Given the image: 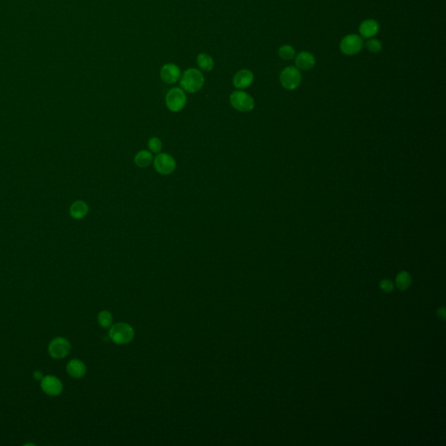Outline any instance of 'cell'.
Listing matches in <instances>:
<instances>
[{"label": "cell", "instance_id": "obj_7", "mask_svg": "<svg viewBox=\"0 0 446 446\" xmlns=\"http://www.w3.org/2000/svg\"><path fill=\"white\" fill-rule=\"evenodd\" d=\"M280 81L282 86L288 90L297 89L301 82L300 71L296 67H286L281 73Z\"/></svg>", "mask_w": 446, "mask_h": 446}, {"label": "cell", "instance_id": "obj_25", "mask_svg": "<svg viewBox=\"0 0 446 446\" xmlns=\"http://www.w3.org/2000/svg\"><path fill=\"white\" fill-rule=\"evenodd\" d=\"M439 317L444 320L446 318V310L444 308H441V309L439 310Z\"/></svg>", "mask_w": 446, "mask_h": 446}, {"label": "cell", "instance_id": "obj_3", "mask_svg": "<svg viewBox=\"0 0 446 446\" xmlns=\"http://www.w3.org/2000/svg\"><path fill=\"white\" fill-rule=\"evenodd\" d=\"M187 103L185 91L179 87H173L166 95L167 107L173 113H178L184 108Z\"/></svg>", "mask_w": 446, "mask_h": 446}, {"label": "cell", "instance_id": "obj_16", "mask_svg": "<svg viewBox=\"0 0 446 446\" xmlns=\"http://www.w3.org/2000/svg\"><path fill=\"white\" fill-rule=\"evenodd\" d=\"M153 154L147 150H141L134 157V163L140 168H147L153 161Z\"/></svg>", "mask_w": 446, "mask_h": 446}, {"label": "cell", "instance_id": "obj_14", "mask_svg": "<svg viewBox=\"0 0 446 446\" xmlns=\"http://www.w3.org/2000/svg\"><path fill=\"white\" fill-rule=\"evenodd\" d=\"M379 30V25L376 20H364L359 26V32L364 38H372L376 35Z\"/></svg>", "mask_w": 446, "mask_h": 446}, {"label": "cell", "instance_id": "obj_20", "mask_svg": "<svg viewBox=\"0 0 446 446\" xmlns=\"http://www.w3.org/2000/svg\"><path fill=\"white\" fill-rule=\"evenodd\" d=\"M278 54L280 56V58H282L284 60H290V59H293L295 58L296 51H295V49L291 46L284 45L282 47H280V49L278 51Z\"/></svg>", "mask_w": 446, "mask_h": 446}, {"label": "cell", "instance_id": "obj_1", "mask_svg": "<svg viewBox=\"0 0 446 446\" xmlns=\"http://www.w3.org/2000/svg\"><path fill=\"white\" fill-rule=\"evenodd\" d=\"M205 82L203 74L200 70L196 68H189L185 71L184 74L180 78V86L182 89L189 93L195 94L200 91Z\"/></svg>", "mask_w": 446, "mask_h": 446}, {"label": "cell", "instance_id": "obj_22", "mask_svg": "<svg viewBox=\"0 0 446 446\" xmlns=\"http://www.w3.org/2000/svg\"><path fill=\"white\" fill-rule=\"evenodd\" d=\"M366 48L373 53L379 52L382 50V43L378 39H371L366 43Z\"/></svg>", "mask_w": 446, "mask_h": 446}, {"label": "cell", "instance_id": "obj_24", "mask_svg": "<svg viewBox=\"0 0 446 446\" xmlns=\"http://www.w3.org/2000/svg\"><path fill=\"white\" fill-rule=\"evenodd\" d=\"M43 377V373L40 372V371H35V372H33V378H34V379L38 380V381H41Z\"/></svg>", "mask_w": 446, "mask_h": 446}, {"label": "cell", "instance_id": "obj_8", "mask_svg": "<svg viewBox=\"0 0 446 446\" xmlns=\"http://www.w3.org/2000/svg\"><path fill=\"white\" fill-rule=\"evenodd\" d=\"M364 47V41L360 36L349 34L345 36L340 43V50L344 54L352 56L358 53Z\"/></svg>", "mask_w": 446, "mask_h": 446}, {"label": "cell", "instance_id": "obj_6", "mask_svg": "<svg viewBox=\"0 0 446 446\" xmlns=\"http://www.w3.org/2000/svg\"><path fill=\"white\" fill-rule=\"evenodd\" d=\"M70 342L65 337H56L48 345V353L54 359H62L71 352Z\"/></svg>", "mask_w": 446, "mask_h": 446}, {"label": "cell", "instance_id": "obj_10", "mask_svg": "<svg viewBox=\"0 0 446 446\" xmlns=\"http://www.w3.org/2000/svg\"><path fill=\"white\" fill-rule=\"evenodd\" d=\"M180 77V68L175 64L168 63L161 67V78L165 83L174 84L179 80Z\"/></svg>", "mask_w": 446, "mask_h": 446}, {"label": "cell", "instance_id": "obj_11", "mask_svg": "<svg viewBox=\"0 0 446 446\" xmlns=\"http://www.w3.org/2000/svg\"><path fill=\"white\" fill-rule=\"evenodd\" d=\"M254 74L250 70L243 69L235 74L233 78V84L237 89H246L253 84Z\"/></svg>", "mask_w": 446, "mask_h": 446}, {"label": "cell", "instance_id": "obj_12", "mask_svg": "<svg viewBox=\"0 0 446 446\" xmlns=\"http://www.w3.org/2000/svg\"><path fill=\"white\" fill-rule=\"evenodd\" d=\"M67 372L74 378H81L86 375V364L79 359H72L67 364Z\"/></svg>", "mask_w": 446, "mask_h": 446}, {"label": "cell", "instance_id": "obj_17", "mask_svg": "<svg viewBox=\"0 0 446 446\" xmlns=\"http://www.w3.org/2000/svg\"><path fill=\"white\" fill-rule=\"evenodd\" d=\"M197 64L201 70L210 72L214 68V59L208 53H200L197 56Z\"/></svg>", "mask_w": 446, "mask_h": 446}, {"label": "cell", "instance_id": "obj_21", "mask_svg": "<svg viewBox=\"0 0 446 446\" xmlns=\"http://www.w3.org/2000/svg\"><path fill=\"white\" fill-rule=\"evenodd\" d=\"M149 149L153 152V153H161L162 149V142L159 138L152 137L149 141Z\"/></svg>", "mask_w": 446, "mask_h": 446}, {"label": "cell", "instance_id": "obj_5", "mask_svg": "<svg viewBox=\"0 0 446 446\" xmlns=\"http://www.w3.org/2000/svg\"><path fill=\"white\" fill-rule=\"evenodd\" d=\"M153 166L157 173L169 175L176 169V161L169 153H159L153 160Z\"/></svg>", "mask_w": 446, "mask_h": 446}, {"label": "cell", "instance_id": "obj_15", "mask_svg": "<svg viewBox=\"0 0 446 446\" xmlns=\"http://www.w3.org/2000/svg\"><path fill=\"white\" fill-rule=\"evenodd\" d=\"M70 213L74 219H82L88 213V206L85 201L78 200L72 205Z\"/></svg>", "mask_w": 446, "mask_h": 446}, {"label": "cell", "instance_id": "obj_9", "mask_svg": "<svg viewBox=\"0 0 446 446\" xmlns=\"http://www.w3.org/2000/svg\"><path fill=\"white\" fill-rule=\"evenodd\" d=\"M40 387L47 395L56 396L62 393L63 384L57 376L47 375L40 381Z\"/></svg>", "mask_w": 446, "mask_h": 446}, {"label": "cell", "instance_id": "obj_19", "mask_svg": "<svg viewBox=\"0 0 446 446\" xmlns=\"http://www.w3.org/2000/svg\"><path fill=\"white\" fill-rule=\"evenodd\" d=\"M98 322L102 328H108L113 322L112 314L107 310H103L101 312H99L98 315Z\"/></svg>", "mask_w": 446, "mask_h": 446}, {"label": "cell", "instance_id": "obj_2", "mask_svg": "<svg viewBox=\"0 0 446 446\" xmlns=\"http://www.w3.org/2000/svg\"><path fill=\"white\" fill-rule=\"evenodd\" d=\"M109 337L116 345H127L133 341L134 329L126 322H118L110 329Z\"/></svg>", "mask_w": 446, "mask_h": 446}, {"label": "cell", "instance_id": "obj_23", "mask_svg": "<svg viewBox=\"0 0 446 446\" xmlns=\"http://www.w3.org/2000/svg\"><path fill=\"white\" fill-rule=\"evenodd\" d=\"M380 287L382 290L386 291V292H390V291H392L393 290V288H394V285L391 281H388V280H384L382 281L381 283H380Z\"/></svg>", "mask_w": 446, "mask_h": 446}, {"label": "cell", "instance_id": "obj_4", "mask_svg": "<svg viewBox=\"0 0 446 446\" xmlns=\"http://www.w3.org/2000/svg\"><path fill=\"white\" fill-rule=\"evenodd\" d=\"M230 104L240 112H249L254 109V100L252 96L241 90L233 92L230 95Z\"/></svg>", "mask_w": 446, "mask_h": 446}, {"label": "cell", "instance_id": "obj_13", "mask_svg": "<svg viewBox=\"0 0 446 446\" xmlns=\"http://www.w3.org/2000/svg\"><path fill=\"white\" fill-rule=\"evenodd\" d=\"M316 64L313 55L309 51H301L296 58V65L300 70H310Z\"/></svg>", "mask_w": 446, "mask_h": 446}, {"label": "cell", "instance_id": "obj_18", "mask_svg": "<svg viewBox=\"0 0 446 446\" xmlns=\"http://www.w3.org/2000/svg\"><path fill=\"white\" fill-rule=\"evenodd\" d=\"M411 275L407 272H401L397 274L396 276V286L399 288L400 290H406L411 285Z\"/></svg>", "mask_w": 446, "mask_h": 446}]
</instances>
